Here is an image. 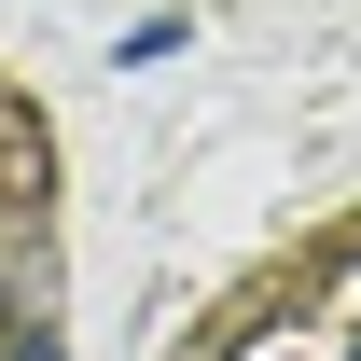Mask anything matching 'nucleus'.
Listing matches in <instances>:
<instances>
[{"mask_svg": "<svg viewBox=\"0 0 361 361\" xmlns=\"http://www.w3.org/2000/svg\"><path fill=\"white\" fill-rule=\"evenodd\" d=\"M0 361H70V334H56V319H14V348Z\"/></svg>", "mask_w": 361, "mask_h": 361, "instance_id": "f257e3e1", "label": "nucleus"}, {"mask_svg": "<svg viewBox=\"0 0 361 361\" xmlns=\"http://www.w3.org/2000/svg\"><path fill=\"white\" fill-rule=\"evenodd\" d=\"M348 361H361V348H348Z\"/></svg>", "mask_w": 361, "mask_h": 361, "instance_id": "f03ea898", "label": "nucleus"}]
</instances>
